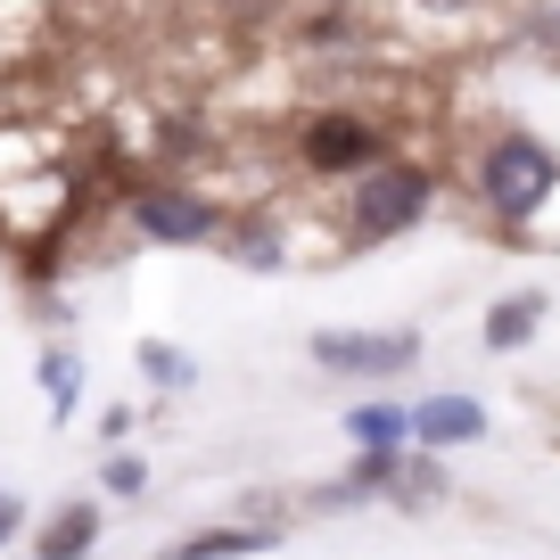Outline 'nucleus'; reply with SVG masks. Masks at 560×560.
<instances>
[{
    "instance_id": "obj_1",
    "label": "nucleus",
    "mask_w": 560,
    "mask_h": 560,
    "mask_svg": "<svg viewBox=\"0 0 560 560\" xmlns=\"http://www.w3.org/2000/svg\"><path fill=\"white\" fill-rule=\"evenodd\" d=\"M470 207L487 214L503 240H520V231H536L544 214L560 207V158L544 132H520V124H503V132H487L470 149Z\"/></svg>"
},
{
    "instance_id": "obj_2",
    "label": "nucleus",
    "mask_w": 560,
    "mask_h": 560,
    "mask_svg": "<svg viewBox=\"0 0 560 560\" xmlns=\"http://www.w3.org/2000/svg\"><path fill=\"white\" fill-rule=\"evenodd\" d=\"M429 214H438V165L387 158V165H371V174H354L347 190H338L330 240H338V256H371V247H387V240H412Z\"/></svg>"
},
{
    "instance_id": "obj_3",
    "label": "nucleus",
    "mask_w": 560,
    "mask_h": 560,
    "mask_svg": "<svg viewBox=\"0 0 560 560\" xmlns=\"http://www.w3.org/2000/svg\"><path fill=\"white\" fill-rule=\"evenodd\" d=\"M289 158L314 182H354L371 165H387L396 149H387V124L371 107H305L298 132H289Z\"/></svg>"
},
{
    "instance_id": "obj_4",
    "label": "nucleus",
    "mask_w": 560,
    "mask_h": 560,
    "mask_svg": "<svg viewBox=\"0 0 560 560\" xmlns=\"http://www.w3.org/2000/svg\"><path fill=\"white\" fill-rule=\"evenodd\" d=\"M124 223H132L140 240H158V247H214L223 223H231V207L214 190H198V182L140 174L132 190H124Z\"/></svg>"
},
{
    "instance_id": "obj_5",
    "label": "nucleus",
    "mask_w": 560,
    "mask_h": 560,
    "mask_svg": "<svg viewBox=\"0 0 560 560\" xmlns=\"http://www.w3.org/2000/svg\"><path fill=\"white\" fill-rule=\"evenodd\" d=\"M305 354H314V371H330V380L387 387V380H404V371L429 354V338L420 330H314Z\"/></svg>"
},
{
    "instance_id": "obj_6",
    "label": "nucleus",
    "mask_w": 560,
    "mask_h": 560,
    "mask_svg": "<svg viewBox=\"0 0 560 560\" xmlns=\"http://www.w3.org/2000/svg\"><path fill=\"white\" fill-rule=\"evenodd\" d=\"M544 322H552V289L544 280H527V289H503V298L478 314V347L487 354H520L544 338Z\"/></svg>"
},
{
    "instance_id": "obj_7",
    "label": "nucleus",
    "mask_w": 560,
    "mask_h": 560,
    "mask_svg": "<svg viewBox=\"0 0 560 560\" xmlns=\"http://www.w3.org/2000/svg\"><path fill=\"white\" fill-rule=\"evenodd\" d=\"M478 438H487L478 396H412V454H462Z\"/></svg>"
},
{
    "instance_id": "obj_8",
    "label": "nucleus",
    "mask_w": 560,
    "mask_h": 560,
    "mask_svg": "<svg viewBox=\"0 0 560 560\" xmlns=\"http://www.w3.org/2000/svg\"><path fill=\"white\" fill-rule=\"evenodd\" d=\"M223 247L240 272H280V264H298V247H289V223H280V207H240L223 223Z\"/></svg>"
},
{
    "instance_id": "obj_9",
    "label": "nucleus",
    "mask_w": 560,
    "mask_h": 560,
    "mask_svg": "<svg viewBox=\"0 0 560 560\" xmlns=\"http://www.w3.org/2000/svg\"><path fill=\"white\" fill-rule=\"evenodd\" d=\"M272 544H280V527L214 520V527H190V536H174L165 552H149V560H256V552H272Z\"/></svg>"
},
{
    "instance_id": "obj_10",
    "label": "nucleus",
    "mask_w": 560,
    "mask_h": 560,
    "mask_svg": "<svg viewBox=\"0 0 560 560\" xmlns=\"http://www.w3.org/2000/svg\"><path fill=\"white\" fill-rule=\"evenodd\" d=\"M100 536H107V511L74 494V503H58L50 520L34 527V560H91V552H100Z\"/></svg>"
},
{
    "instance_id": "obj_11",
    "label": "nucleus",
    "mask_w": 560,
    "mask_h": 560,
    "mask_svg": "<svg viewBox=\"0 0 560 560\" xmlns=\"http://www.w3.org/2000/svg\"><path fill=\"white\" fill-rule=\"evenodd\" d=\"M347 445L354 454H404L412 445V404H396V396L347 404Z\"/></svg>"
},
{
    "instance_id": "obj_12",
    "label": "nucleus",
    "mask_w": 560,
    "mask_h": 560,
    "mask_svg": "<svg viewBox=\"0 0 560 560\" xmlns=\"http://www.w3.org/2000/svg\"><path fill=\"white\" fill-rule=\"evenodd\" d=\"M445 494H454V478H445V454H404L380 503H396V511H438Z\"/></svg>"
},
{
    "instance_id": "obj_13",
    "label": "nucleus",
    "mask_w": 560,
    "mask_h": 560,
    "mask_svg": "<svg viewBox=\"0 0 560 560\" xmlns=\"http://www.w3.org/2000/svg\"><path fill=\"white\" fill-rule=\"evenodd\" d=\"M34 380H42V404H50V420H74V404H83V354H74L67 338H50V347H42Z\"/></svg>"
},
{
    "instance_id": "obj_14",
    "label": "nucleus",
    "mask_w": 560,
    "mask_h": 560,
    "mask_svg": "<svg viewBox=\"0 0 560 560\" xmlns=\"http://www.w3.org/2000/svg\"><path fill=\"white\" fill-rule=\"evenodd\" d=\"M132 363H140V380L158 387V396H190V387H198V354H182L174 338H140Z\"/></svg>"
},
{
    "instance_id": "obj_15",
    "label": "nucleus",
    "mask_w": 560,
    "mask_h": 560,
    "mask_svg": "<svg viewBox=\"0 0 560 560\" xmlns=\"http://www.w3.org/2000/svg\"><path fill=\"white\" fill-rule=\"evenodd\" d=\"M520 42L560 67V0H520Z\"/></svg>"
},
{
    "instance_id": "obj_16",
    "label": "nucleus",
    "mask_w": 560,
    "mask_h": 560,
    "mask_svg": "<svg viewBox=\"0 0 560 560\" xmlns=\"http://www.w3.org/2000/svg\"><path fill=\"white\" fill-rule=\"evenodd\" d=\"M100 487L116 494V503H140V494H149V454H124L116 445V454L100 462Z\"/></svg>"
},
{
    "instance_id": "obj_17",
    "label": "nucleus",
    "mask_w": 560,
    "mask_h": 560,
    "mask_svg": "<svg viewBox=\"0 0 560 560\" xmlns=\"http://www.w3.org/2000/svg\"><path fill=\"white\" fill-rule=\"evenodd\" d=\"M132 429H140V412H132V404H107V412H100V438H107V445H124Z\"/></svg>"
},
{
    "instance_id": "obj_18",
    "label": "nucleus",
    "mask_w": 560,
    "mask_h": 560,
    "mask_svg": "<svg viewBox=\"0 0 560 560\" xmlns=\"http://www.w3.org/2000/svg\"><path fill=\"white\" fill-rule=\"evenodd\" d=\"M18 527H25V503H18V494H0V552L18 544Z\"/></svg>"
},
{
    "instance_id": "obj_19",
    "label": "nucleus",
    "mask_w": 560,
    "mask_h": 560,
    "mask_svg": "<svg viewBox=\"0 0 560 560\" xmlns=\"http://www.w3.org/2000/svg\"><path fill=\"white\" fill-rule=\"evenodd\" d=\"M412 9H438V18H470V9H487V0H412Z\"/></svg>"
},
{
    "instance_id": "obj_20",
    "label": "nucleus",
    "mask_w": 560,
    "mask_h": 560,
    "mask_svg": "<svg viewBox=\"0 0 560 560\" xmlns=\"http://www.w3.org/2000/svg\"><path fill=\"white\" fill-rule=\"evenodd\" d=\"M0 494H9V487H0Z\"/></svg>"
}]
</instances>
